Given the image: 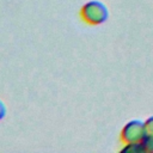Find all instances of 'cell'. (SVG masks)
<instances>
[{
    "instance_id": "6da1fadb",
    "label": "cell",
    "mask_w": 153,
    "mask_h": 153,
    "mask_svg": "<svg viewBox=\"0 0 153 153\" xmlns=\"http://www.w3.org/2000/svg\"><path fill=\"white\" fill-rule=\"evenodd\" d=\"M108 16H109V12H108L106 6L98 0L87 1L79 10L80 19L85 24L91 25V26L103 24L108 19Z\"/></svg>"
},
{
    "instance_id": "7a4b0ae2",
    "label": "cell",
    "mask_w": 153,
    "mask_h": 153,
    "mask_svg": "<svg viewBox=\"0 0 153 153\" xmlns=\"http://www.w3.org/2000/svg\"><path fill=\"white\" fill-rule=\"evenodd\" d=\"M145 134H146L145 124H142L140 121H131L123 127L121 131V141L124 142L126 145L141 143Z\"/></svg>"
},
{
    "instance_id": "3957f363",
    "label": "cell",
    "mask_w": 153,
    "mask_h": 153,
    "mask_svg": "<svg viewBox=\"0 0 153 153\" xmlns=\"http://www.w3.org/2000/svg\"><path fill=\"white\" fill-rule=\"evenodd\" d=\"M142 147L145 151H148V152H153V136H148L145 141L142 140Z\"/></svg>"
},
{
    "instance_id": "277c9868",
    "label": "cell",
    "mask_w": 153,
    "mask_h": 153,
    "mask_svg": "<svg viewBox=\"0 0 153 153\" xmlns=\"http://www.w3.org/2000/svg\"><path fill=\"white\" fill-rule=\"evenodd\" d=\"M145 129H146V134L148 136H153V117H151L149 120L146 121Z\"/></svg>"
},
{
    "instance_id": "5b68a950",
    "label": "cell",
    "mask_w": 153,
    "mask_h": 153,
    "mask_svg": "<svg viewBox=\"0 0 153 153\" xmlns=\"http://www.w3.org/2000/svg\"><path fill=\"white\" fill-rule=\"evenodd\" d=\"M6 112H7L6 105H5V103H4V102L0 99V121L5 118V116H6Z\"/></svg>"
}]
</instances>
